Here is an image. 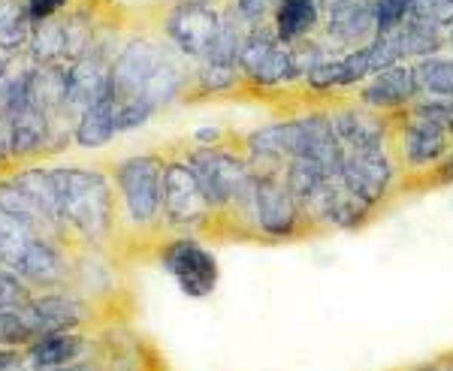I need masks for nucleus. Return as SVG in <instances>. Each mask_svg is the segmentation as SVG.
<instances>
[{
    "label": "nucleus",
    "mask_w": 453,
    "mask_h": 371,
    "mask_svg": "<svg viewBox=\"0 0 453 371\" xmlns=\"http://www.w3.org/2000/svg\"><path fill=\"white\" fill-rule=\"evenodd\" d=\"M164 36L170 46L188 61H203L209 55L215 34L221 27V12L215 4H188V0H173V6L164 12Z\"/></svg>",
    "instance_id": "nucleus-13"
},
{
    "label": "nucleus",
    "mask_w": 453,
    "mask_h": 371,
    "mask_svg": "<svg viewBox=\"0 0 453 371\" xmlns=\"http://www.w3.org/2000/svg\"><path fill=\"white\" fill-rule=\"evenodd\" d=\"M318 4H320V10H324V12H330V10H335L339 4H345V0H318Z\"/></svg>",
    "instance_id": "nucleus-40"
},
{
    "label": "nucleus",
    "mask_w": 453,
    "mask_h": 371,
    "mask_svg": "<svg viewBox=\"0 0 453 371\" xmlns=\"http://www.w3.org/2000/svg\"><path fill=\"white\" fill-rule=\"evenodd\" d=\"M31 64H67V31H64V16L36 21L31 31V46H27Z\"/></svg>",
    "instance_id": "nucleus-27"
},
{
    "label": "nucleus",
    "mask_w": 453,
    "mask_h": 371,
    "mask_svg": "<svg viewBox=\"0 0 453 371\" xmlns=\"http://www.w3.org/2000/svg\"><path fill=\"white\" fill-rule=\"evenodd\" d=\"M188 4H215V0H188Z\"/></svg>",
    "instance_id": "nucleus-41"
},
{
    "label": "nucleus",
    "mask_w": 453,
    "mask_h": 371,
    "mask_svg": "<svg viewBox=\"0 0 453 371\" xmlns=\"http://www.w3.org/2000/svg\"><path fill=\"white\" fill-rule=\"evenodd\" d=\"M34 19L27 12V0H0V55L6 61L27 55Z\"/></svg>",
    "instance_id": "nucleus-22"
},
{
    "label": "nucleus",
    "mask_w": 453,
    "mask_h": 371,
    "mask_svg": "<svg viewBox=\"0 0 453 371\" xmlns=\"http://www.w3.org/2000/svg\"><path fill=\"white\" fill-rule=\"evenodd\" d=\"M402 55L396 49V42L390 40V34H378L369 46L350 49V52L339 55V57H326L324 64H318L305 82L314 91H339V88H350V85H360L372 79L375 72H381L393 64H399Z\"/></svg>",
    "instance_id": "nucleus-9"
},
{
    "label": "nucleus",
    "mask_w": 453,
    "mask_h": 371,
    "mask_svg": "<svg viewBox=\"0 0 453 371\" xmlns=\"http://www.w3.org/2000/svg\"><path fill=\"white\" fill-rule=\"evenodd\" d=\"M414 70H418L420 94H426V97H453V55L420 57L414 64Z\"/></svg>",
    "instance_id": "nucleus-29"
},
{
    "label": "nucleus",
    "mask_w": 453,
    "mask_h": 371,
    "mask_svg": "<svg viewBox=\"0 0 453 371\" xmlns=\"http://www.w3.org/2000/svg\"><path fill=\"white\" fill-rule=\"evenodd\" d=\"M76 245H70L64 236L49 230H40L25 245L21 257L16 260L12 272L19 275L34 293H49V290H70L73 275H76Z\"/></svg>",
    "instance_id": "nucleus-8"
},
{
    "label": "nucleus",
    "mask_w": 453,
    "mask_h": 371,
    "mask_svg": "<svg viewBox=\"0 0 453 371\" xmlns=\"http://www.w3.org/2000/svg\"><path fill=\"white\" fill-rule=\"evenodd\" d=\"M399 151V166L408 172H438L453 155V133L448 124L433 121L405 109V118L393 130Z\"/></svg>",
    "instance_id": "nucleus-10"
},
{
    "label": "nucleus",
    "mask_w": 453,
    "mask_h": 371,
    "mask_svg": "<svg viewBox=\"0 0 453 371\" xmlns=\"http://www.w3.org/2000/svg\"><path fill=\"white\" fill-rule=\"evenodd\" d=\"M175 52V49H173ZM160 42L149 40V36H134L124 42L109 70V97L115 103V121H119V133H130V130L145 127L155 118V109L145 103V91H149L151 79L173 55Z\"/></svg>",
    "instance_id": "nucleus-4"
},
{
    "label": "nucleus",
    "mask_w": 453,
    "mask_h": 371,
    "mask_svg": "<svg viewBox=\"0 0 453 371\" xmlns=\"http://www.w3.org/2000/svg\"><path fill=\"white\" fill-rule=\"evenodd\" d=\"M326 34H330L333 42L350 49L369 46L372 40L378 36L375 27V12L366 0H345L335 10L326 12Z\"/></svg>",
    "instance_id": "nucleus-20"
},
{
    "label": "nucleus",
    "mask_w": 453,
    "mask_h": 371,
    "mask_svg": "<svg viewBox=\"0 0 453 371\" xmlns=\"http://www.w3.org/2000/svg\"><path fill=\"white\" fill-rule=\"evenodd\" d=\"M164 166L166 155L142 151L112 163L119 193V232L160 236L164 232Z\"/></svg>",
    "instance_id": "nucleus-3"
},
{
    "label": "nucleus",
    "mask_w": 453,
    "mask_h": 371,
    "mask_svg": "<svg viewBox=\"0 0 453 371\" xmlns=\"http://www.w3.org/2000/svg\"><path fill=\"white\" fill-rule=\"evenodd\" d=\"M0 212L10 215V217H21V221L34 223V227H40V230L58 232L52 223H49V217L42 215V208L36 206L34 196L27 193V187L21 185L12 172L0 176ZM58 236H61V232H58Z\"/></svg>",
    "instance_id": "nucleus-26"
},
{
    "label": "nucleus",
    "mask_w": 453,
    "mask_h": 371,
    "mask_svg": "<svg viewBox=\"0 0 453 371\" xmlns=\"http://www.w3.org/2000/svg\"><path fill=\"white\" fill-rule=\"evenodd\" d=\"M12 172L10 163V148H6V127H4V115H0V176Z\"/></svg>",
    "instance_id": "nucleus-38"
},
{
    "label": "nucleus",
    "mask_w": 453,
    "mask_h": 371,
    "mask_svg": "<svg viewBox=\"0 0 453 371\" xmlns=\"http://www.w3.org/2000/svg\"><path fill=\"white\" fill-rule=\"evenodd\" d=\"M115 52L112 42H106L97 34L91 52L82 55L79 61L67 64V97H64V109L73 121L85 112L91 103L109 94V70H112Z\"/></svg>",
    "instance_id": "nucleus-15"
},
{
    "label": "nucleus",
    "mask_w": 453,
    "mask_h": 371,
    "mask_svg": "<svg viewBox=\"0 0 453 371\" xmlns=\"http://www.w3.org/2000/svg\"><path fill=\"white\" fill-rule=\"evenodd\" d=\"M390 40L396 42L402 61H405V57L438 55L444 49V42H448V34H444V27L429 25V21H423L418 16H408L396 31H390Z\"/></svg>",
    "instance_id": "nucleus-23"
},
{
    "label": "nucleus",
    "mask_w": 453,
    "mask_h": 371,
    "mask_svg": "<svg viewBox=\"0 0 453 371\" xmlns=\"http://www.w3.org/2000/svg\"><path fill=\"white\" fill-rule=\"evenodd\" d=\"M58 200H61L64 232L76 247L100 251L119 236V193L112 172L100 166L58 163L49 166Z\"/></svg>",
    "instance_id": "nucleus-1"
},
{
    "label": "nucleus",
    "mask_w": 453,
    "mask_h": 371,
    "mask_svg": "<svg viewBox=\"0 0 453 371\" xmlns=\"http://www.w3.org/2000/svg\"><path fill=\"white\" fill-rule=\"evenodd\" d=\"M242 82V70L233 64L200 61V67L191 72L185 97H221V94H233Z\"/></svg>",
    "instance_id": "nucleus-25"
},
{
    "label": "nucleus",
    "mask_w": 453,
    "mask_h": 371,
    "mask_svg": "<svg viewBox=\"0 0 453 371\" xmlns=\"http://www.w3.org/2000/svg\"><path fill=\"white\" fill-rule=\"evenodd\" d=\"M375 208L354 196L339 178H330L318 193L303 206L305 223L320 230H357L369 221Z\"/></svg>",
    "instance_id": "nucleus-16"
},
{
    "label": "nucleus",
    "mask_w": 453,
    "mask_h": 371,
    "mask_svg": "<svg viewBox=\"0 0 453 371\" xmlns=\"http://www.w3.org/2000/svg\"><path fill=\"white\" fill-rule=\"evenodd\" d=\"M224 142V130L221 127H200L194 130V145L209 148V145H221Z\"/></svg>",
    "instance_id": "nucleus-36"
},
{
    "label": "nucleus",
    "mask_w": 453,
    "mask_h": 371,
    "mask_svg": "<svg viewBox=\"0 0 453 371\" xmlns=\"http://www.w3.org/2000/svg\"><path fill=\"white\" fill-rule=\"evenodd\" d=\"M157 266L170 275L188 299H209L221 278L218 257L194 232H175V236L160 238Z\"/></svg>",
    "instance_id": "nucleus-7"
},
{
    "label": "nucleus",
    "mask_w": 453,
    "mask_h": 371,
    "mask_svg": "<svg viewBox=\"0 0 453 371\" xmlns=\"http://www.w3.org/2000/svg\"><path fill=\"white\" fill-rule=\"evenodd\" d=\"M25 314L31 329L40 336H52V332H73L88 329L94 320V305L76 290H49V293H34L25 305Z\"/></svg>",
    "instance_id": "nucleus-14"
},
{
    "label": "nucleus",
    "mask_w": 453,
    "mask_h": 371,
    "mask_svg": "<svg viewBox=\"0 0 453 371\" xmlns=\"http://www.w3.org/2000/svg\"><path fill=\"white\" fill-rule=\"evenodd\" d=\"M281 170L284 166L254 170L257 181H254V200L251 212H248V230H251L254 238L284 242V238H296L309 232L303 208H299L296 196L290 193Z\"/></svg>",
    "instance_id": "nucleus-5"
},
{
    "label": "nucleus",
    "mask_w": 453,
    "mask_h": 371,
    "mask_svg": "<svg viewBox=\"0 0 453 371\" xmlns=\"http://www.w3.org/2000/svg\"><path fill=\"white\" fill-rule=\"evenodd\" d=\"M185 157L191 163L196 181H200L203 193H206L209 206L215 208L218 221L230 223L233 232L239 230L242 236H251L248 212H251L257 172H254L251 160L245 157V151L230 148L226 142L209 145V148L194 145V148L185 151Z\"/></svg>",
    "instance_id": "nucleus-2"
},
{
    "label": "nucleus",
    "mask_w": 453,
    "mask_h": 371,
    "mask_svg": "<svg viewBox=\"0 0 453 371\" xmlns=\"http://www.w3.org/2000/svg\"><path fill=\"white\" fill-rule=\"evenodd\" d=\"M239 70H242L245 82L254 85V88H279V85L299 79L294 46L279 40L275 27L266 25L248 27L242 55H239Z\"/></svg>",
    "instance_id": "nucleus-11"
},
{
    "label": "nucleus",
    "mask_w": 453,
    "mask_h": 371,
    "mask_svg": "<svg viewBox=\"0 0 453 371\" xmlns=\"http://www.w3.org/2000/svg\"><path fill=\"white\" fill-rule=\"evenodd\" d=\"M369 6H378V4H384V0H366Z\"/></svg>",
    "instance_id": "nucleus-43"
},
{
    "label": "nucleus",
    "mask_w": 453,
    "mask_h": 371,
    "mask_svg": "<svg viewBox=\"0 0 453 371\" xmlns=\"http://www.w3.org/2000/svg\"><path fill=\"white\" fill-rule=\"evenodd\" d=\"M279 0H233V10L236 16L245 21L248 27H257L266 21V16H273Z\"/></svg>",
    "instance_id": "nucleus-33"
},
{
    "label": "nucleus",
    "mask_w": 453,
    "mask_h": 371,
    "mask_svg": "<svg viewBox=\"0 0 453 371\" xmlns=\"http://www.w3.org/2000/svg\"><path fill=\"white\" fill-rule=\"evenodd\" d=\"M215 208L209 206L200 181H196L188 157L166 155L164 166V230L170 232H211Z\"/></svg>",
    "instance_id": "nucleus-6"
},
{
    "label": "nucleus",
    "mask_w": 453,
    "mask_h": 371,
    "mask_svg": "<svg viewBox=\"0 0 453 371\" xmlns=\"http://www.w3.org/2000/svg\"><path fill=\"white\" fill-rule=\"evenodd\" d=\"M448 46H453V27H450V31H448Z\"/></svg>",
    "instance_id": "nucleus-42"
},
{
    "label": "nucleus",
    "mask_w": 453,
    "mask_h": 371,
    "mask_svg": "<svg viewBox=\"0 0 453 371\" xmlns=\"http://www.w3.org/2000/svg\"><path fill=\"white\" fill-rule=\"evenodd\" d=\"M91 351H94V338L85 329H73V332L40 336L21 351V356H25V366L31 371H55L73 366L79 360H88Z\"/></svg>",
    "instance_id": "nucleus-18"
},
{
    "label": "nucleus",
    "mask_w": 453,
    "mask_h": 371,
    "mask_svg": "<svg viewBox=\"0 0 453 371\" xmlns=\"http://www.w3.org/2000/svg\"><path fill=\"white\" fill-rule=\"evenodd\" d=\"M34 296V287H27L12 269L0 266V308H10V305H25Z\"/></svg>",
    "instance_id": "nucleus-31"
},
{
    "label": "nucleus",
    "mask_w": 453,
    "mask_h": 371,
    "mask_svg": "<svg viewBox=\"0 0 453 371\" xmlns=\"http://www.w3.org/2000/svg\"><path fill=\"white\" fill-rule=\"evenodd\" d=\"M281 172H284V181H288L290 193L296 196L299 208H303L305 202H309L311 196L326 185V181L335 178V176H330V170H326L324 163H318V160H309V157L288 160Z\"/></svg>",
    "instance_id": "nucleus-28"
},
{
    "label": "nucleus",
    "mask_w": 453,
    "mask_h": 371,
    "mask_svg": "<svg viewBox=\"0 0 453 371\" xmlns=\"http://www.w3.org/2000/svg\"><path fill=\"white\" fill-rule=\"evenodd\" d=\"M73 4H76V0H27V12H31V19L36 25V21L64 16Z\"/></svg>",
    "instance_id": "nucleus-34"
},
{
    "label": "nucleus",
    "mask_w": 453,
    "mask_h": 371,
    "mask_svg": "<svg viewBox=\"0 0 453 371\" xmlns=\"http://www.w3.org/2000/svg\"><path fill=\"white\" fill-rule=\"evenodd\" d=\"M411 16L438 27H453V0H411Z\"/></svg>",
    "instance_id": "nucleus-32"
},
{
    "label": "nucleus",
    "mask_w": 453,
    "mask_h": 371,
    "mask_svg": "<svg viewBox=\"0 0 453 371\" xmlns=\"http://www.w3.org/2000/svg\"><path fill=\"white\" fill-rule=\"evenodd\" d=\"M320 12L324 10H320L318 0H279V6H275V12H273L275 34H279V40H284L288 46L309 40L311 31L318 27Z\"/></svg>",
    "instance_id": "nucleus-24"
},
{
    "label": "nucleus",
    "mask_w": 453,
    "mask_h": 371,
    "mask_svg": "<svg viewBox=\"0 0 453 371\" xmlns=\"http://www.w3.org/2000/svg\"><path fill=\"white\" fill-rule=\"evenodd\" d=\"M31 341H36V332L27 323V314L21 305H10V308H0V347H16L25 351Z\"/></svg>",
    "instance_id": "nucleus-30"
},
{
    "label": "nucleus",
    "mask_w": 453,
    "mask_h": 371,
    "mask_svg": "<svg viewBox=\"0 0 453 371\" xmlns=\"http://www.w3.org/2000/svg\"><path fill=\"white\" fill-rule=\"evenodd\" d=\"M55 371H112L106 356H88V360H79L73 366H64V368H55Z\"/></svg>",
    "instance_id": "nucleus-35"
},
{
    "label": "nucleus",
    "mask_w": 453,
    "mask_h": 371,
    "mask_svg": "<svg viewBox=\"0 0 453 371\" xmlns=\"http://www.w3.org/2000/svg\"><path fill=\"white\" fill-rule=\"evenodd\" d=\"M25 362V356L16 347H0V371H12Z\"/></svg>",
    "instance_id": "nucleus-37"
},
{
    "label": "nucleus",
    "mask_w": 453,
    "mask_h": 371,
    "mask_svg": "<svg viewBox=\"0 0 453 371\" xmlns=\"http://www.w3.org/2000/svg\"><path fill=\"white\" fill-rule=\"evenodd\" d=\"M330 124L339 136L342 148H378V145H387V136H390V127L384 124V118L372 115V109L366 106H339L330 109Z\"/></svg>",
    "instance_id": "nucleus-19"
},
{
    "label": "nucleus",
    "mask_w": 453,
    "mask_h": 371,
    "mask_svg": "<svg viewBox=\"0 0 453 371\" xmlns=\"http://www.w3.org/2000/svg\"><path fill=\"white\" fill-rule=\"evenodd\" d=\"M119 136V121H115V103L112 97H100L97 103H91L73 121V145L85 151L106 148L109 142Z\"/></svg>",
    "instance_id": "nucleus-21"
},
{
    "label": "nucleus",
    "mask_w": 453,
    "mask_h": 371,
    "mask_svg": "<svg viewBox=\"0 0 453 371\" xmlns=\"http://www.w3.org/2000/svg\"><path fill=\"white\" fill-rule=\"evenodd\" d=\"M335 178L354 196H360L363 202L378 208L393 193V187H396L399 160L390 155L387 145H378V148H350L342 157V170Z\"/></svg>",
    "instance_id": "nucleus-12"
},
{
    "label": "nucleus",
    "mask_w": 453,
    "mask_h": 371,
    "mask_svg": "<svg viewBox=\"0 0 453 371\" xmlns=\"http://www.w3.org/2000/svg\"><path fill=\"white\" fill-rule=\"evenodd\" d=\"M6 64H10V61H6V57L0 55V94H4L6 82H10V76H12V72H6Z\"/></svg>",
    "instance_id": "nucleus-39"
},
{
    "label": "nucleus",
    "mask_w": 453,
    "mask_h": 371,
    "mask_svg": "<svg viewBox=\"0 0 453 371\" xmlns=\"http://www.w3.org/2000/svg\"><path fill=\"white\" fill-rule=\"evenodd\" d=\"M21 366H25V362H21ZM21 366H19V368H21ZM19 368H12V371H19Z\"/></svg>",
    "instance_id": "nucleus-44"
},
{
    "label": "nucleus",
    "mask_w": 453,
    "mask_h": 371,
    "mask_svg": "<svg viewBox=\"0 0 453 371\" xmlns=\"http://www.w3.org/2000/svg\"><path fill=\"white\" fill-rule=\"evenodd\" d=\"M450 133H453V127H450Z\"/></svg>",
    "instance_id": "nucleus-45"
},
{
    "label": "nucleus",
    "mask_w": 453,
    "mask_h": 371,
    "mask_svg": "<svg viewBox=\"0 0 453 371\" xmlns=\"http://www.w3.org/2000/svg\"><path fill=\"white\" fill-rule=\"evenodd\" d=\"M418 70H414V64L399 61L366 79L357 100H360V106L372 109V112H405L418 100Z\"/></svg>",
    "instance_id": "nucleus-17"
}]
</instances>
